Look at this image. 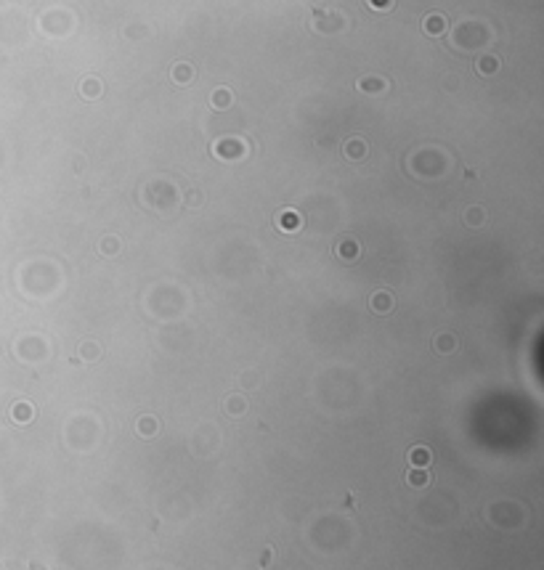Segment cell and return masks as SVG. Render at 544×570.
Returning <instances> with one entry per match:
<instances>
[{"label": "cell", "instance_id": "cell-2", "mask_svg": "<svg viewBox=\"0 0 544 570\" xmlns=\"http://www.w3.org/2000/svg\"><path fill=\"white\" fill-rule=\"evenodd\" d=\"M298 223H300V217L295 212H284V217H281V228H284V231H295Z\"/></svg>", "mask_w": 544, "mask_h": 570}, {"label": "cell", "instance_id": "cell-1", "mask_svg": "<svg viewBox=\"0 0 544 570\" xmlns=\"http://www.w3.org/2000/svg\"><path fill=\"white\" fill-rule=\"evenodd\" d=\"M443 27H446V24H443L441 16H427V19H425V32H427V35H441Z\"/></svg>", "mask_w": 544, "mask_h": 570}, {"label": "cell", "instance_id": "cell-5", "mask_svg": "<svg viewBox=\"0 0 544 570\" xmlns=\"http://www.w3.org/2000/svg\"><path fill=\"white\" fill-rule=\"evenodd\" d=\"M359 250H356V244H351V242H345L342 244V255H356Z\"/></svg>", "mask_w": 544, "mask_h": 570}, {"label": "cell", "instance_id": "cell-3", "mask_svg": "<svg viewBox=\"0 0 544 570\" xmlns=\"http://www.w3.org/2000/svg\"><path fill=\"white\" fill-rule=\"evenodd\" d=\"M427 459H430L427 448H414V451H412V462H414V464H420V467H425Z\"/></svg>", "mask_w": 544, "mask_h": 570}, {"label": "cell", "instance_id": "cell-4", "mask_svg": "<svg viewBox=\"0 0 544 570\" xmlns=\"http://www.w3.org/2000/svg\"><path fill=\"white\" fill-rule=\"evenodd\" d=\"M409 483H412V485H425V483H427V475H425V472H412V475H409Z\"/></svg>", "mask_w": 544, "mask_h": 570}, {"label": "cell", "instance_id": "cell-6", "mask_svg": "<svg viewBox=\"0 0 544 570\" xmlns=\"http://www.w3.org/2000/svg\"><path fill=\"white\" fill-rule=\"evenodd\" d=\"M372 6H374V8H388L390 0H372Z\"/></svg>", "mask_w": 544, "mask_h": 570}]
</instances>
